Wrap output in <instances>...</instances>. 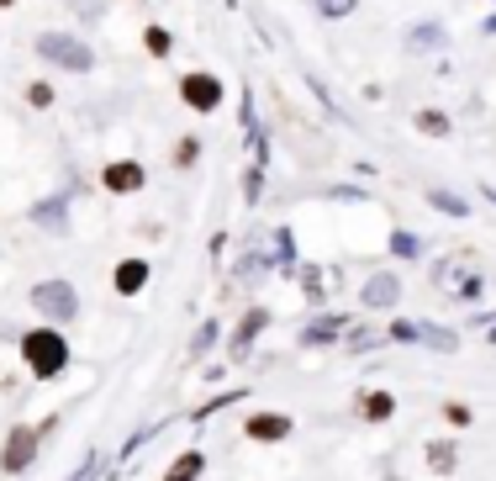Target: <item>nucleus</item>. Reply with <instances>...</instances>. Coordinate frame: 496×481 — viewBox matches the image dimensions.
I'll return each instance as SVG.
<instances>
[{"mask_svg":"<svg viewBox=\"0 0 496 481\" xmlns=\"http://www.w3.org/2000/svg\"><path fill=\"white\" fill-rule=\"evenodd\" d=\"M21 360H27V370H32L38 381H48V376H58V370L69 365V344H63L58 328H32V333L21 339Z\"/></svg>","mask_w":496,"mask_h":481,"instance_id":"1","label":"nucleus"},{"mask_svg":"<svg viewBox=\"0 0 496 481\" xmlns=\"http://www.w3.org/2000/svg\"><path fill=\"white\" fill-rule=\"evenodd\" d=\"M180 96H185L190 112H217L222 106V80L217 74H206V69H196V74L180 80Z\"/></svg>","mask_w":496,"mask_h":481,"instance_id":"2","label":"nucleus"},{"mask_svg":"<svg viewBox=\"0 0 496 481\" xmlns=\"http://www.w3.org/2000/svg\"><path fill=\"white\" fill-rule=\"evenodd\" d=\"M38 54L63 63V69H90V48L74 43V38H58V32H43V38H38Z\"/></svg>","mask_w":496,"mask_h":481,"instance_id":"3","label":"nucleus"},{"mask_svg":"<svg viewBox=\"0 0 496 481\" xmlns=\"http://www.w3.org/2000/svg\"><path fill=\"white\" fill-rule=\"evenodd\" d=\"M32 455H38V428H11V439H5V455H0V466L16 477V471H27L32 466Z\"/></svg>","mask_w":496,"mask_h":481,"instance_id":"4","label":"nucleus"},{"mask_svg":"<svg viewBox=\"0 0 496 481\" xmlns=\"http://www.w3.org/2000/svg\"><path fill=\"white\" fill-rule=\"evenodd\" d=\"M32 301H38V312H48V317H74V312H80V301H74V291H69L63 281H43V286L32 291Z\"/></svg>","mask_w":496,"mask_h":481,"instance_id":"5","label":"nucleus"},{"mask_svg":"<svg viewBox=\"0 0 496 481\" xmlns=\"http://www.w3.org/2000/svg\"><path fill=\"white\" fill-rule=\"evenodd\" d=\"M101 181H106V190H116V196H132V190H143L148 175H143V165H138V159H111Z\"/></svg>","mask_w":496,"mask_h":481,"instance_id":"6","label":"nucleus"},{"mask_svg":"<svg viewBox=\"0 0 496 481\" xmlns=\"http://www.w3.org/2000/svg\"><path fill=\"white\" fill-rule=\"evenodd\" d=\"M290 428H296V423L285 418V413H254V418L243 423V434L259 439V444H275V439H285Z\"/></svg>","mask_w":496,"mask_h":481,"instance_id":"7","label":"nucleus"},{"mask_svg":"<svg viewBox=\"0 0 496 481\" xmlns=\"http://www.w3.org/2000/svg\"><path fill=\"white\" fill-rule=\"evenodd\" d=\"M111 281H116V291H122V297H132V291H143V286H148V265H143V259H127V265H116V275H111Z\"/></svg>","mask_w":496,"mask_h":481,"instance_id":"8","label":"nucleus"},{"mask_svg":"<svg viewBox=\"0 0 496 481\" xmlns=\"http://www.w3.org/2000/svg\"><path fill=\"white\" fill-rule=\"evenodd\" d=\"M201 466H206V455H201V450H190V455H180V460L169 466V481H196V477H201Z\"/></svg>","mask_w":496,"mask_h":481,"instance_id":"9","label":"nucleus"},{"mask_svg":"<svg viewBox=\"0 0 496 481\" xmlns=\"http://www.w3.org/2000/svg\"><path fill=\"white\" fill-rule=\"evenodd\" d=\"M143 48H148L154 59H169V54H174V38H169L164 27H148V32H143Z\"/></svg>","mask_w":496,"mask_h":481,"instance_id":"10","label":"nucleus"},{"mask_svg":"<svg viewBox=\"0 0 496 481\" xmlns=\"http://www.w3.org/2000/svg\"><path fill=\"white\" fill-rule=\"evenodd\" d=\"M359 413H365V418H391V397L386 392H365V397H359Z\"/></svg>","mask_w":496,"mask_h":481,"instance_id":"11","label":"nucleus"},{"mask_svg":"<svg viewBox=\"0 0 496 481\" xmlns=\"http://www.w3.org/2000/svg\"><path fill=\"white\" fill-rule=\"evenodd\" d=\"M428 466L433 471H454V444H428Z\"/></svg>","mask_w":496,"mask_h":481,"instance_id":"12","label":"nucleus"},{"mask_svg":"<svg viewBox=\"0 0 496 481\" xmlns=\"http://www.w3.org/2000/svg\"><path fill=\"white\" fill-rule=\"evenodd\" d=\"M27 101H32V106H54V85H48V80H32V85H27Z\"/></svg>","mask_w":496,"mask_h":481,"instance_id":"13","label":"nucleus"},{"mask_svg":"<svg viewBox=\"0 0 496 481\" xmlns=\"http://www.w3.org/2000/svg\"><path fill=\"white\" fill-rule=\"evenodd\" d=\"M317 11H323V16H349L354 0H317Z\"/></svg>","mask_w":496,"mask_h":481,"instance_id":"14","label":"nucleus"},{"mask_svg":"<svg viewBox=\"0 0 496 481\" xmlns=\"http://www.w3.org/2000/svg\"><path fill=\"white\" fill-rule=\"evenodd\" d=\"M417 127H428L433 138H439V132H449V122H443L439 112H423V117H417Z\"/></svg>","mask_w":496,"mask_h":481,"instance_id":"15","label":"nucleus"},{"mask_svg":"<svg viewBox=\"0 0 496 481\" xmlns=\"http://www.w3.org/2000/svg\"><path fill=\"white\" fill-rule=\"evenodd\" d=\"M11 5H16V0H0V11H11Z\"/></svg>","mask_w":496,"mask_h":481,"instance_id":"16","label":"nucleus"}]
</instances>
